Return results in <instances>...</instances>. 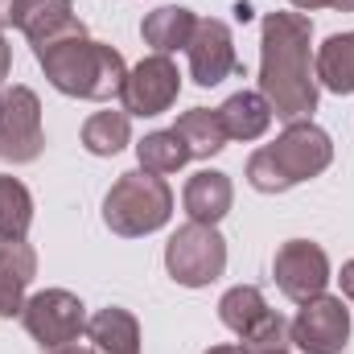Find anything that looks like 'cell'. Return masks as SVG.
Instances as JSON below:
<instances>
[{
  "instance_id": "30",
  "label": "cell",
  "mask_w": 354,
  "mask_h": 354,
  "mask_svg": "<svg viewBox=\"0 0 354 354\" xmlns=\"http://www.w3.org/2000/svg\"><path fill=\"white\" fill-rule=\"evenodd\" d=\"M206 354H248L243 346H210Z\"/></svg>"
},
{
  "instance_id": "21",
  "label": "cell",
  "mask_w": 354,
  "mask_h": 354,
  "mask_svg": "<svg viewBox=\"0 0 354 354\" xmlns=\"http://www.w3.org/2000/svg\"><path fill=\"white\" fill-rule=\"evenodd\" d=\"M136 161H140V169L145 174H177L185 161H189V149H185V140L177 136L174 128H165V132H149L140 145H136Z\"/></svg>"
},
{
  "instance_id": "14",
  "label": "cell",
  "mask_w": 354,
  "mask_h": 354,
  "mask_svg": "<svg viewBox=\"0 0 354 354\" xmlns=\"http://www.w3.org/2000/svg\"><path fill=\"white\" fill-rule=\"evenodd\" d=\"M87 338L91 354H140V322L128 309L107 305L87 322Z\"/></svg>"
},
{
  "instance_id": "32",
  "label": "cell",
  "mask_w": 354,
  "mask_h": 354,
  "mask_svg": "<svg viewBox=\"0 0 354 354\" xmlns=\"http://www.w3.org/2000/svg\"><path fill=\"white\" fill-rule=\"evenodd\" d=\"M54 354H91V351H83V346H66V351H54Z\"/></svg>"
},
{
  "instance_id": "26",
  "label": "cell",
  "mask_w": 354,
  "mask_h": 354,
  "mask_svg": "<svg viewBox=\"0 0 354 354\" xmlns=\"http://www.w3.org/2000/svg\"><path fill=\"white\" fill-rule=\"evenodd\" d=\"M338 280H342V297L354 301V260L351 264H342V276H338Z\"/></svg>"
},
{
  "instance_id": "8",
  "label": "cell",
  "mask_w": 354,
  "mask_h": 354,
  "mask_svg": "<svg viewBox=\"0 0 354 354\" xmlns=\"http://www.w3.org/2000/svg\"><path fill=\"white\" fill-rule=\"evenodd\" d=\"M288 338L292 346L305 354H342L351 338V309L342 305V297H313L301 305V313L288 322Z\"/></svg>"
},
{
  "instance_id": "11",
  "label": "cell",
  "mask_w": 354,
  "mask_h": 354,
  "mask_svg": "<svg viewBox=\"0 0 354 354\" xmlns=\"http://www.w3.org/2000/svg\"><path fill=\"white\" fill-rule=\"evenodd\" d=\"M177 95H181V75H177L174 58L169 54H149L128 71L120 103H124L128 115H161L177 103Z\"/></svg>"
},
{
  "instance_id": "1",
  "label": "cell",
  "mask_w": 354,
  "mask_h": 354,
  "mask_svg": "<svg viewBox=\"0 0 354 354\" xmlns=\"http://www.w3.org/2000/svg\"><path fill=\"white\" fill-rule=\"evenodd\" d=\"M313 21L305 12H268L260 25V95L284 124L309 120L317 111L313 75Z\"/></svg>"
},
{
  "instance_id": "20",
  "label": "cell",
  "mask_w": 354,
  "mask_h": 354,
  "mask_svg": "<svg viewBox=\"0 0 354 354\" xmlns=\"http://www.w3.org/2000/svg\"><path fill=\"white\" fill-rule=\"evenodd\" d=\"M132 140V115L128 111H95L83 124V149L91 157H115Z\"/></svg>"
},
{
  "instance_id": "5",
  "label": "cell",
  "mask_w": 354,
  "mask_h": 354,
  "mask_svg": "<svg viewBox=\"0 0 354 354\" xmlns=\"http://www.w3.org/2000/svg\"><path fill=\"white\" fill-rule=\"evenodd\" d=\"M165 268L181 288H206L227 272V239L218 227L185 223L165 243Z\"/></svg>"
},
{
  "instance_id": "16",
  "label": "cell",
  "mask_w": 354,
  "mask_h": 354,
  "mask_svg": "<svg viewBox=\"0 0 354 354\" xmlns=\"http://www.w3.org/2000/svg\"><path fill=\"white\" fill-rule=\"evenodd\" d=\"M313 75L317 87L334 91V95H351L354 91V29L351 33H334L322 41L317 58H313Z\"/></svg>"
},
{
  "instance_id": "2",
  "label": "cell",
  "mask_w": 354,
  "mask_h": 354,
  "mask_svg": "<svg viewBox=\"0 0 354 354\" xmlns=\"http://www.w3.org/2000/svg\"><path fill=\"white\" fill-rule=\"evenodd\" d=\"M33 58L46 71L50 87L71 95V99L107 103V99H120L124 83H128V66H124L120 50H111L107 41H95L79 17L66 21L46 41H37Z\"/></svg>"
},
{
  "instance_id": "15",
  "label": "cell",
  "mask_w": 354,
  "mask_h": 354,
  "mask_svg": "<svg viewBox=\"0 0 354 354\" xmlns=\"http://www.w3.org/2000/svg\"><path fill=\"white\" fill-rule=\"evenodd\" d=\"M218 120L227 128V140H260L272 128V103L260 91H235L218 107Z\"/></svg>"
},
{
  "instance_id": "6",
  "label": "cell",
  "mask_w": 354,
  "mask_h": 354,
  "mask_svg": "<svg viewBox=\"0 0 354 354\" xmlns=\"http://www.w3.org/2000/svg\"><path fill=\"white\" fill-rule=\"evenodd\" d=\"M21 322L29 330V338L41 351H66L87 334V305L71 292V288H46L33 292L21 309Z\"/></svg>"
},
{
  "instance_id": "10",
  "label": "cell",
  "mask_w": 354,
  "mask_h": 354,
  "mask_svg": "<svg viewBox=\"0 0 354 354\" xmlns=\"http://www.w3.org/2000/svg\"><path fill=\"white\" fill-rule=\"evenodd\" d=\"M272 276H276V288L288 301L305 305V301L326 292V284H330V256L317 243H309V239H288V243H280V252L272 260Z\"/></svg>"
},
{
  "instance_id": "4",
  "label": "cell",
  "mask_w": 354,
  "mask_h": 354,
  "mask_svg": "<svg viewBox=\"0 0 354 354\" xmlns=\"http://www.w3.org/2000/svg\"><path fill=\"white\" fill-rule=\"evenodd\" d=\"M169 214H174L169 181L157 174H145V169L120 174L103 198V223L124 239H140V235L161 231L169 223Z\"/></svg>"
},
{
  "instance_id": "31",
  "label": "cell",
  "mask_w": 354,
  "mask_h": 354,
  "mask_svg": "<svg viewBox=\"0 0 354 354\" xmlns=\"http://www.w3.org/2000/svg\"><path fill=\"white\" fill-rule=\"evenodd\" d=\"M334 8L338 12H354V0H334Z\"/></svg>"
},
{
  "instance_id": "3",
  "label": "cell",
  "mask_w": 354,
  "mask_h": 354,
  "mask_svg": "<svg viewBox=\"0 0 354 354\" xmlns=\"http://www.w3.org/2000/svg\"><path fill=\"white\" fill-rule=\"evenodd\" d=\"M334 161V140L326 128H317L313 120H297L288 124L272 145L256 149L248 157V185L260 194H284L309 177L326 174Z\"/></svg>"
},
{
  "instance_id": "23",
  "label": "cell",
  "mask_w": 354,
  "mask_h": 354,
  "mask_svg": "<svg viewBox=\"0 0 354 354\" xmlns=\"http://www.w3.org/2000/svg\"><path fill=\"white\" fill-rule=\"evenodd\" d=\"M33 227V194L0 174V239H25Z\"/></svg>"
},
{
  "instance_id": "33",
  "label": "cell",
  "mask_w": 354,
  "mask_h": 354,
  "mask_svg": "<svg viewBox=\"0 0 354 354\" xmlns=\"http://www.w3.org/2000/svg\"><path fill=\"white\" fill-rule=\"evenodd\" d=\"M268 354H288V351H268Z\"/></svg>"
},
{
  "instance_id": "27",
  "label": "cell",
  "mask_w": 354,
  "mask_h": 354,
  "mask_svg": "<svg viewBox=\"0 0 354 354\" xmlns=\"http://www.w3.org/2000/svg\"><path fill=\"white\" fill-rule=\"evenodd\" d=\"M292 8H301V12H313V8H334V0H288Z\"/></svg>"
},
{
  "instance_id": "24",
  "label": "cell",
  "mask_w": 354,
  "mask_h": 354,
  "mask_svg": "<svg viewBox=\"0 0 354 354\" xmlns=\"http://www.w3.org/2000/svg\"><path fill=\"white\" fill-rule=\"evenodd\" d=\"M239 346L248 354H268V351H288L292 346V338H288V322L276 313V309H268L264 317L239 338Z\"/></svg>"
},
{
  "instance_id": "19",
  "label": "cell",
  "mask_w": 354,
  "mask_h": 354,
  "mask_svg": "<svg viewBox=\"0 0 354 354\" xmlns=\"http://www.w3.org/2000/svg\"><path fill=\"white\" fill-rule=\"evenodd\" d=\"M174 132L185 140L189 157H198V161H206V157H214V153L227 149V128H223V120H218V107H214V111H210V107L181 111L177 124H174Z\"/></svg>"
},
{
  "instance_id": "28",
  "label": "cell",
  "mask_w": 354,
  "mask_h": 354,
  "mask_svg": "<svg viewBox=\"0 0 354 354\" xmlns=\"http://www.w3.org/2000/svg\"><path fill=\"white\" fill-rule=\"evenodd\" d=\"M231 12H235V21H239V25H248V21H252V17H256V8H252V4H248V0H239V4H235V8H231Z\"/></svg>"
},
{
  "instance_id": "17",
  "label": "cell",
  "mask_w": 354,
  "mask_h": 354,
  "mask_svg": "<svg viewBox=\"0 0 354 354\" xmlns=\"http://www.w3.org/2000/svg\"><path fill=\"white\" fill-rule=\"evenodd\" d=\"M194 25H198V17H194L189 8L165 4V8H157V12L145 17L140 33H145V46H153L157 54H174V50H185V46H189Z\"/></svg>"
},
{
  "instance_id": "13",
  "label": "cell",
  "mask_w": 354,
  "mask_h": 354,
  "mask_svg": "<svg viewBox=\"0 0 354 354\" xmlns=\"http://www.w3.org/2000/svg\"><path fill=\"white\" fill-rule=\"evenodd\" d=\"M37 276V252L25 239H0V317L25 309V288Z\"/></svg>"
},
{
  "instance_id": "18",
  "label": "cell",
  "mask_w": 354,
  "mask_h": 354,
  "mask_svg": "<svg viewBox=\"0 0 354 354\" xmlns=\"http://www.w3.org/2000/svg\"><path fill=\"white\" fill-rule=\"evenodd\" d=\"M66 21H75V4L71 0H17L12 4V29H21L29 37V46L46 41Z\"/></svg>"
},
{
  "instance_id": "25",
  "label": "cell",
  "mask_w": 354,
  "mask_h": 354,
  "mask_svg": "<svg viewBox=\"0 0 354 354\" xmlns=\"http://www.w3.org/2000/svg\"><path fill=\"white\" fill-rule=\"evenodd\" d=\"M8 71H12V50H8V41H4V29H0V83L8 79Z\"/></svg>"
},
{
  "instance_id": "22",
  "label": "cell",
  "mask_w": 354,
  "mask_h": 354,
  "mask_svg": "<svg viewBox=\"0 0 354 354\" xmlns=\"http://www.w3.org/2000/svg\"><path fill=\"white\" fill-rule=\"evenodd\" d=\"M264 313H268V301H264V292H260L256 284H235V288H227L223 301H218L223 326H227L231 334H239V338H243Z\"/></svg>"
},
{
  "instance_id": "29",
  "label": "cell",
  "mask_w": 354,
  "mask_h": 354,
  "mask_svg": "<svg viewBox=\"0 0 354 354\" xmlns=\"http://www.w3.org/2000/svg\"><path fill=\"white\" fill-rule=\"evenodd\" d=\"M12 4H17V0H0V29L12 25Z\"/></svg>"
},
{
  "instance_id": "7",
  "label": "cell",
  "mask_w": 354,
  "mask_h": 354,
  "mask_svg": "<svg viewBox=\"0 0 354 354\" xmlns=\"http://www.w3.org/2000/svg\"><path fill=\"white\" fill-rule=\"evenodd\" d=\"M46 149L41 132V103L29 87L0 91V161L29 165Z\"/></svg>"
},
{
  "instance_id": "12",
  "label": "cell",
  "mask_w": 354,
  "mask_h": 354,
  "mask_svg": "<svg viewBox=\"0 0 354 354\" xmlns=\"http://www.w3.org/2000/svg\"><path fill=\"white\" fill-rule=\"evenodd\" d=\"M231 202H235V185L218 169L194 174L185 181V189H181V206H185L189 223H206V227H218L231 214Z\"/></svg>"
},
{
  "instance_id": "9",
  "label": "cell",
  "mask_w": 354,
  "mask_h": 354,
  "mask_svg": "<svg viewBox=\"0 0 354 354\" xmlns=\"http://www.w3.org/2000/svg\"><path fill=\"white\" fill-rule=\"evenodd\" d=\"M185 54H189V79L198 87H218L223 79L243 75V62L235 54V37H231V25L227 21L198 17Z\"/></svg>"
}]
</instances>
